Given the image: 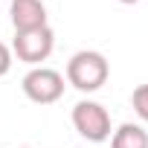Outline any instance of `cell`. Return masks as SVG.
I'll return each mask as SVG.
<instances>
[{
  "instance_id": "6da1fadb",
  "label": "cell",
  "mask_w": 148,
  "mask_h": 148,
  "mask_svg": "<svg viewBox=\"0 0 148 148\" xmlns=\"http://www.w3.org/2000/svg\"><path fill=\"white\" fill-rule=\"evenodd\" d=\"M110 76V64L96 49H79L67 61V84H73L82 93H96L105 87Z\"/></svg>"
},
{
  "instance_id": "7a4b0ae2",
  "label": "cell",
  "mask_w": 148,
  "mask_h": 148,
  "mask_svg": "<svg viewBox=\"0 0 148 148\" xmlns=\"http://www.w3.org/2000/svg\"><path fill=\"white\" fill-rule=\"evenodd\" d=\"M73 128L79 131V136H84L87 142H105L110 139L113 128H110V113L105 105L93 102V99H82L73 105Z\"/></svg>"
},
{
  "instance_id": "3957f363",
  "label": "cell",
  "mask_w": 148,
  "mask_h": 148,
  "mask_svg": "<svg viewBox=\"0 0 148 148\" xmlns=\"http://www.w3.org/2000/svg\"><path fill=\"white\" fill-rule=\"evenodd\" d=\"M55 49V32L47 26L38 29H26V32H15L12 41V55H18V61L29 64V67H41V61H47Z\"/></svg>"
},
{
  "instance_id": "277c9868",
  "label": "cell",
  "mask_w": 148,
  "mask_h": 148,
  "mask_svg": "<svg viewBox=\"0 0 148 148\" xmlns=\"http://www.w3.org/2000/svg\"><path fill=\"white\" fill-rule=\"evenodd\" d=\"M21 87H23V96L29 102H35V105H52V102H58L64 96V76L58 70L41 64V67H32L23 76Z\"/></svg>"
},
{
  "instance_id": "5b68a950",
  "label": "cell",
  "mask_w": 148,
  "mask_h": 148,
  "mask_svg": "<svg viewBox=\"0 0 148 148\" xmlns=\"http://www.w3.org/2000/svg\"><path fill=\"white\" fill-rule=\"evenodd\" d=\"M9 18H12L15 32L38 29V26H47V6L41 0H12Z\"/></svg>"
},
{
  "instance_id": "8992f818",
  "label": "cell",
  "mask_w": 148,
  "mask_h": 148,
  "mask_svg": "<svg viewBox=\"0 0 148 148\" xmlns=\"http://www.w3.org/2000/svg\"><path fill=\"white\" fill-rule=\"evenodd\" d=\"M110 148H148V131L136 122H122L110 134Z\"/></svg>"
},
{
  "instance_id": "52a82bcc",
  "label": "cell",
  "mask_w": 148,
  "mask_h": 148,
  "mask_svg": "<svg viewBox=\"0 0 148 148\" xmlns=\"http://www.w3.org/2000/svg\"><path fill=\"white\" fill-rule=\"evenodd\" d=\"M131 108H134V113H136L142 122H148V84L134 87V93H131Z\"/></svg>"
},
{
  "instance_id": "ba28073f",
  "label": "cell",
  "mask_w": 148,
  "mask_h": 148,
  "mask_svg": "<svg viewBox=\"0 0 148 148\" xmlns=\"http://www.w3.org/2000/svg\"><path fill=\"white\" fill-rule=\"evenodd\" d=\"M9 70H12V49L0 41V79H3Z\"/></svg>"
},
{
  "instance_id": "9c48e42d",
  "label": "cell",
  "mask_w": 148,
  "mask_h": 148,
  "mask_svg": "<svg viewBox=\"0 0 148 148\" xmlns=\"http://www.w3.org/2000/svg\"><path fill=\"white\" fill-rule=\"evenodd\" d=\"M119 3H125V6H134V3H139V0H119Z\"/></svg>"
}]
</instances>
